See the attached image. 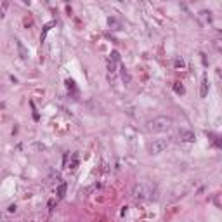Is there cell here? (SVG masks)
Instances as JSON below:
<instances>
[{
    "label": "cell",
    "mask_w": 222,
    "mask_h": 222,
    "mask_svg": "<svg viewBox=\"0 0 222 222\" xmlns=\"http://www.w3.org/2000/svg\"><path fill=\"white\" fill-rule=\"evenodd\" d=\"M64 193H66V184H61L59 187H57V194L62 198V196H64Z\"/></svg>",
    "instance_id": "cell-6"
},
{
    "label": "cell",
    "mask_w": 222,
    "mask_h": 222,
    "mask_svg": "<svg viewBox=\"0 0 222 222\" xmlns=\"http://www.w3.org/2000/svg\"><path fill=\"white\" fill-rule=\"evenodd\" d=\"M179 137H181V141H184V142H191V141H194V134H193L191 130H184V129L179 132Z\"/></svg>",
    "instance_id": "cell-3"
},
{
    "label": "cell",
    "mask_w": 222,
    "mask_h": 222,
    "mask_svg": "<svg viewBox=\"0 0 222 222\" xmlns=\"http://www.w3.org/2000/svg\"><path fill=\"white\" fill-rule=\"evenodd\" d=\"M207 90H208V82H207V78H203V85H201V97H205V96H207Z\"/></svg>",
    "instance_id": "cell-5"
},
{
    "label": "cell",
    "mask_w": 222,
    "mask_h": 222,
    "mask_svg": "<svg viewBox=\"0 0 222 222\" xmlns=\"http://www.w3.org/2000/svg\"><path fill=\"white\" fill-rule=\"evenodd\" d=\"M167 148H168V141H165V139H154V141L149 144V153H151V154H160V153H163Z\"/></svg>",
    "instance_id": "cell-2"
},
{
    "label": "cell",
    "mask_w": 222,
    "mask_h": 222,
    "mask_svg": "<svg viewBox=\"0 0 222 222\" xmlns=\"http://www.w3.org/2000/svg\"><path fill=\"white\" fill-rule=\"evenodd\" d=\"M172 118L170 116H156V118H153L146 123V130L148 132H154V134H158V132H165L168 130L172 127Z\"/></svg>",
    "instance_id": "cell-1"
},
{
    "label": "cell",
    "mask_w": 222,
    "mask_h": 222,
    "mask_svg": "<svg viewBox=\"0 0 222 222\" xmlns=\"http://www.w3.org/2000/svg\"><path fill=\"white\" fill-rule=\"evenodd\" d=\"M16 45H18V51H19V54H21V57H28V51L23 47V43H21L19 40H16Z\"/></svg>",
    "instance_id": "cell-4"
}]
</instances>
